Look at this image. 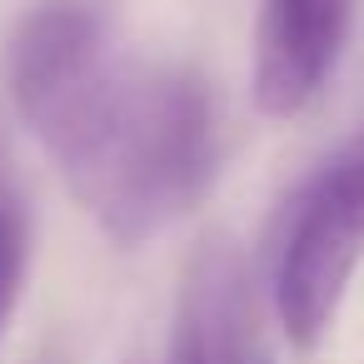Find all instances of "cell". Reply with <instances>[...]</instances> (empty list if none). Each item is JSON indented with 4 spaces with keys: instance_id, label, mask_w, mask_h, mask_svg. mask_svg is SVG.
<instances>
[{
    "instance_id": "cell-1",
    "label": "cell",
    "mask_w": 364,
    "mask_h": 364,
    "mask_svg": "<svg viewBox=\"0 0 364 364\" xmlns=\"http://www.w3.org/2000/svg\"><path fill=\"white\" fill-rule=\"evenodd\" d=\"M36 140L105 240L135 250L190 215L220 175V115L205 75L115 55Z\"/></svg>"
},
{
    "instance_id": "cell-2",
    "label": "cell",
    "mask_w": 364,
    "mask_h": 364,
    "mask_svg": "<svg viewBox=\"0 0 364 364\" xmlns=\"http://www.w3.org/2000/svg\"><path fill=\"white\" fill-rule=\"evenodd\" d=\"M364 259V135L329 155L294 195L274 250V319L289 349L309 354L329 334Z\"/></svg>"
},
{
    "instance_id": "cell-3",
    "label": "cell",
    "mask_w": 364,
    "mask_h": 364,
    "mask_svg": "<svg viewBox=\"0 0 364 364\" xmlns=\"http://www.w3.org/2000/svg\"><path fill=\"white\" fill-rule=\"evenodd\" d=\"M115 55L110 0H36L11 41V95L21 120L41 130Z\"/></svg>"
},
{
    "instance_id": "cell-4",
    "label": "cell",
    "mask_w": 364,
    "mask_h": 364,
    "mask_svg": "<svg viewBox=\"0 0 364 364\" xmlns=\"http://www.w3.org/2000/svg\"><path fill=\"white\" fill-rule=\"evenodd\" d=\"M349 31V0H259L255 16V110L294 120L319 100Z\"/></svg>"
},
{
    "instance_id": "cell-5",
    "label": "cell",
    "mask_w": 364,
    "mask_h": 364,
    "mask_svg": "<svg viewBox=\"0 0 364 364\" xmlns=\"http://www.w3.org/2000/svg\"><path fill=\"white\" fill-rule=\"evenodd\" d=\"M255 324L245 274L230 250H200V259L185 274L175 329H170V354L165 364H225V349L235 334Z\"/></svg>"
},
{
    "instance_id": "cell-6",
    "label": "cell",
    "mask_w": 364,
    "mask_h": 364,
    "mask_svg": "<svg viewBox=\"0 0 364 364\" xmlns=\"http://www.w3.org/2000/svg\"><path fill=\"white\" fill-rule=\"evenodd\" d=\"M31 274V205L16 180V165L0 145V339H6Z\"/></svg>"
},
{
    "instance_id": "cell-7",
    "label": "cell",
    "mask_w": 364,
    "mask_h": 364,
    "mask_svg": "<svg viewBox=\"0 0 364 364\" xmlns=\"http://www.w3.org/2000/svg\"><path fill=\"white\" fill-rule=\"evenodd\" d=\"M225 364H274V359H269V349L259 344V334H255V324H250L245 334H235V339H230Z\"/></svg>"
}]
</instances>
